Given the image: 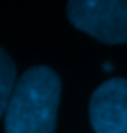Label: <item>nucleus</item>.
<instances>
[{"label":"nucleus","mask_w":127,"mask_h":133,"mask_svg":"<svg viewBox=\"0 0 127 133\" xmlns=\"http://www.w3.org/2000/svg\"><path fill=\"white\" fill-rule=\"evenodd\" d=\"M67 17L103 43H127V0H69Z\"/></svg>","instance_id":"obj_2"},{"label":"nucleus","mask_w":127,"mask_h":133,"mask_svg":"<svg viewBox=\"0 0 127 133\" xmlns=\"http://www.w3.org/2000/svg\"><path fill=\"white\" fill-rule=\"evenodd\" d=\"M62 83L47 66L30 68L17 79L4 112L6 133H54Z\"/></svg>","instance_id":"obj_1"},{"label":"nucleus","mask_w":127,"mask_h":133,"mask_svg":"<svg viewBox=\"0 0 127 133\" xmlns=\"http://www.w3.org/2000/svg\"><path fill=\"white\" fill-rule=\"evenodd\" d=\"M15 83H17L15 64L10 58V55L0 47V118L6 112V107H8V101H10Z\"/></svg>","instance_id":"obj_4"},{"label":"nucleus","mask_w":127,"mask_h":133,"mask_svg":"<svg viewBox=\"0 0 127 133\" xmlns=\"http://www.w3.org/2000/svg\"><path fill=\"white\" fill-rule=\"evenodd\" d=\"M90 122L95 133H127V79L114 77L95 88Z\"/></svg>","instance_id":"obj_3"}]
</instances>
